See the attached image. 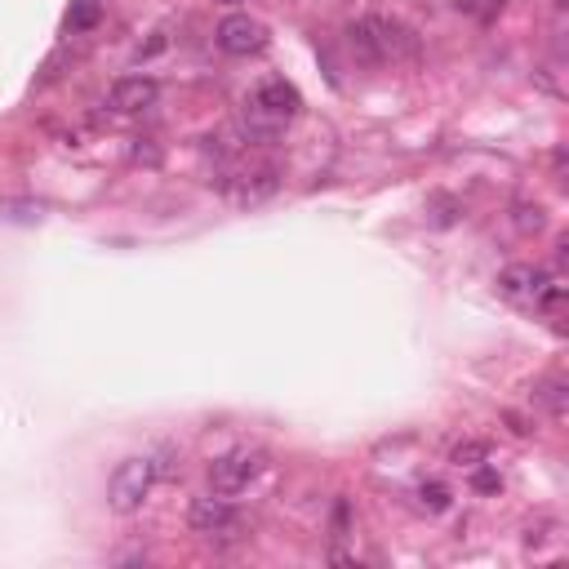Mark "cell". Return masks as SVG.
<instances>
[{"mask_svg":"<svg viewBox=\"0 0 569 569\" xmlns=\"http://www.w3.org/2000/svg\"><path fill=\"white\" fill-rule=\"evenodd\" d=\"M169 458H174L169 450L125 458V463L112 471V485H108V503H112V511L129 516V511H138L142 503H148V494L156 490V481H165L169 471H174Z\"/></svg>","mask_w":569,"mask_h":569,"instance_id":"cell-2","label":"cell"},{"mask_svg":"<svg viewBox=\"0 0 569 569\" xmlns=\"http://www.w3.org/2000/svg\"><path fill=\"white\" fill-rule=\"evenodd\" d=\"M437 210H441V214H437V223H441V227H450V223L458 218V205H454V201H437Z\"/></svg>","mask_w":569,"mask_h":569,"instance_id":"cell-17","label":"cell"},{"mask_svg":"<svg viewBox=\"0 0 569 569\" xmlns=\"http://www.w3.org/2000/svg\"><path fill=\"white\" fill-rule=\"evenodd\" d=\"M214 45L231 59H250V54H263L267 50V27L250 14H227L218 27H214Z\"/></svg>","mask_w":569,"mask_h":569,"instance_id":"cell-6","label":"cell"},{"mask_svg":"<svg viewBox=\"0 0 569 569\" xmlns=\"http://www.w3.org/2000/svg\"><path fill=\"white\" fill-rule=\"evenodd\" d=\"M187 526H192L201 539H214V543H236L245 539V520L236 511V503L227 494H205V498H192L187 507Z\"/></svg>","mask_w":569,"mask_h":569,"instance_id":"cell-4","label":"cell"},{"mask_svg":"<svg viewBox=\"0 0 569 569\" xmlns=\"http://www.w3.org/2000/svg\"><path fill=\"white\" fill-rule=\"evenodd\" d=\"M458 467H477V463H485L490 458V445L485 441H463V445H454V454H450Z\"/></svg>","mask_w":569,"mask_h":569,"instance_id":"cell-14","label":"cell"},{"mask_svg":"<svg viewBox=\"0 0 569 569\" xmlns=\"http://www.w3.org/2000/svg\"><path fill=\"white\" fill-rule=\"evenodd\" d=\"M471 490H477V494H494V490H503V477H498L494 467L477 463V467H471Z\"/></svg>","mask_w":569,"mask_h":569,"instance_id":"cell-15","label":"cell"},{"mask_svg":"<svg viewBox=\"0 0 569 569\" xmlns=\"http://www.w3.org/2000/svg\"><path fill=\"white\" fill-rule=\"evenodd\" d=\"M156 99H161V85H156L152 76H125V80H116L112 93H108L112 112H121V116L148 112V108H156Z\"/></svg>","mask_w":569,"mask_h":569,"instance_id":"cell-8","label":"cell"},{"mask_svg":"<svg viewBox=\"0 0 569 569\" xmlns=\"http://www.w3.org/2000/svg\"><path fill=\"white\" fill-rule=\"evenodd\" d=\"M534 401H539V405L560 422L565 409H569V383H565L560 374H547V378H539V383H534Z\"/></svg>","mask_w":569,"mask_h":569,"instance_id":"cell-10","label":"cell"},{"mask_svg":"<svg viewBox=\"0 0 569 569\" xmlns=\"http://www.w3.org/2000/svg\"><path fill=\"white\" fill-rule=\"evenodd\" d=\"M552 5H556V10H565V5H569V0H552Z\"/></svg>","mask_w":569,"mask_h":569,"instance_id":"cell-18","label":"cell"},{"mask_svg":"<svg viewBox=\"0 0 569 569\" xmlns=\"http://www.w3.org/2000/svg\"><path fill=\"white\" fill-rule=\"evenodd\" d=\"M103 5L99 0H72V10H67V31H89L93 23H99Z\"/></svg>","mask_w":569,"mask_h":569,"instance_id":"cell-11","label":"cell"},{"mask_svg":"<svg viewBox=\"0 0 569 569\" xmlns=\"http://www.w3.org/2000/svg\"><path fill=\"white\" fill-rule=\"evenodd\" d=\"M263 471H267V454L241 445V450H231V454H223V458L210 463V490L231 498V494L250 490V485L263 477Z\"/></svg>","mask_w":569,"mask_h":569,"instance_id":"cell-5","label":"cell"},{"mask_svg":"<svg viewBox=\"0 0 569 569\" xmlns=\"http://www.w3.org/2000/svg\"><path fill=\"white\" fill-rule=\"evenodd\" d=\"M218 5H241V0H218Z\"/></svg>","mask_w":569,"mask_h":569,"instance_id":"cell-19","label":"cell"},{"mask_svg":"<svg viewBox=\"0 0 569 569\" xmlns=\"http://www.w3.org/2000/svg\"><path fill=\"white\" fill-rule=\"evenodd\" d=\"M498 284H503V294H511V299H539L552 280H547L543 267H507L498 276Z\"/></svg>","mask_w":569,"mask_h":569,"instance_id":"cell-9","label":"cell"},{"mask_svg":"<svg viewBox=\"0 0 569 569\" xmlns=\"http://www.w3.org/2000/svg\"><path fill=\"white\" fill-rule=\"evenodd\" d=\"M299 112H303V93L284 76H267L245 103V129H250V138H271L276 129H284V121H294Z\"/></svg>","mask_w":569,"mask_h":569,"instance_id":"cell-3","label":"cell"},{"mask_svg":"<svg viewBox=\"0 0 569 569\" xmlns=\"http://www.w3.org/2000/svg\"><path fill=\"white\" fill-rule=\"evenodd\" d=\"M347 45H352V54L361 63H374V67H383V63H409L418 59V36L396 23V18H383V14H365L347 27Z\"/></svg>","mask_w":569,"mask_h":569,"instance_id":"cell-1","label":"cell"},{"mask_svg":"<svg viewBox=\"0 0 569 569\" xmlns=\"http://www.w3.org/2000/svg\"><path fill=\"white\" fill-rule=\"evenodd\" d=\"M516 227L520 231H539L543 227V210L539 205H516Z\"/></svg>","mask_w":569,"mask_h":569,"instance_id":"cell-16","label":"cell"},{"mask_svg":"<svg viewBox=\"0 0 569 569\" xmlns=\"http://www.w3.org/2000/svg\"><path fill=\"white\" fill-rule=\"evenodd\" d=\"M227 182V192L236 205H263L280 192V169L276 165H258V169H241V174H231L223 178Z\"/></svg>","mask_w":569,"mask_h":569,"instance_id":"cell-7","label":"cell"},{"mask_svg":"<svg viewBox=\"0 0 569 569\" xmlns=\"http://www.w3.org/2000/svg\"><path fill=\"white\" fill-rule=\"evenodd\" d=\"M418 503H422L427 511H450L454 494H450L445 481H422V485H418Z\"/></svg>","mask_w":569,"mask_h":569,"instance_id":"cell-12","label":"cell"},{"mask_svg":"<svg viewBox=\"0 0 569 569\" xmlns=\"http://www.w3.org/2000/svg\"><path fill=\"white\" fill-rule=\"evenodd\" d=\"M503 5H507V0H458V10L471 14L477 23H494L503 14Z\"/></svg>","mask_w":569,"mask_h":569,"instance_id":"cell-13","label":"cell"}]
</instances>
